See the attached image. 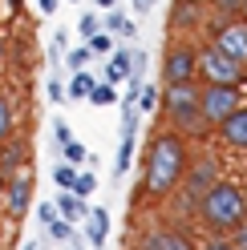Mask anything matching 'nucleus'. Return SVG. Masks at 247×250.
I'll use <instances>...</instances> for the list:
<instances>
[{
    "label": "nucleus",
    "instance_id": "obj_15",
    "mask_svg": "<svg viewBox=\"0 0 247 250\" xmlns=\"http://www.w3.org/2000/svg\"><path fill=\"white\" fill-rule=\"evenodd\" d=\"M25 162H28V146L17 142V137H12V142H4V149H0V174H4V182L17 178V169H21Z\"/></svg>",
    "mask_w": 247,
    "mask_h": 250
},
{
    "label": "nucleus",
    "instance_id": "obj_3",
    "mask_svg": "<svg viewBox=\"0 0 247 250\" xmlns=\"http://www.w3.org/2000/svg\"><path fill=\"white\" fill-rule=\"evenodd\" d=\"M198 97H203V85H198V81L162 85L158 109L166 113V121H171L174 133H207V129H203V109H198Z\"/></svg>",
    "mask_w": 247,
    "mask_h": 250
},
{
    "label": "nucleus",
    "instance_id": "obj_13",
    "mask_svg": "<svg viewBox=\"0 0 247 250\" xmlns=\"http://www.w3.org/2000/svg\"><path fill=\"white\" fill-rule=\"evenodd\" d=\"M105 238H110V214H105L101 206H98V210L89 206V214H85V242L94 246V250H101Z\"/></svg>",
    "mask_w": 247,
    "mask_h": 250
},
{
    "label": "nucleus",
    "instance_id": "obj_29",
    "mask_svg": "<svg viewBox=\"0 0 247 250\" xmlns=\"http://www.w3.org/2000/svg\"><path fill=\"white\" fill-rule=\"evenodd\" d=\"M45 234H49V238H53V242H69V238H73V234H77V230H73L69 222H61V218H57V222H53V226H45Z\"/></svg>",
    "mask_w": 247,
    "mask_h": 250
},
{
    "label": "nucleus",
    "instance_id": "obj_42",
    "mask_svg": "<svg viewBox=\"0 0 247 250\" xmlns=\"http://www.w3.org/2000/svg\"><path fill=\"white\" fill-rule=\"evenodd\" d=\"M21 250H41V246H37V242H25V246H21Z\"/></svg>",
    "mask_w": 247,
    "mask_h": 250
},
{
    "label": "nucleus",
    "instance_id": "obj_18",
    "mask_svg": "<svg viewBox=\"0 0 247 250\" xmlns=\"http://www.w3.org/2000/svg\"><path fill=\"white\" fill-rule=\"evenodd\" d=\"M17 137V105H12L8 93H0V146Z\"/></svg>",
    "mask_w": 247,
    "mask_h": 250
},
{
    "label": "nucleus",
    "instance_id": "obj_17",
    "mask_svg": "<svg viewBox=\"0 0 247 250\" xmlns=\"http://www.w3.org/2000/svg\"><path fill=\"white\" fill-rule=\"evenodd\" d=\"M130 61H134V53H130V49H114V53H110V61H105V73H101V81L122 85V81L130 77Z\"/></svg>",
    "mask_w": 247,
    "mask_h": 250
},
{
    "label": "nucleus",
    "instance_id": "obj_36",
    "mask_svg": "<svg viewBox=\"0 0 247 250\" xmlns=\"http://www.w3.org/2000/svg\"><path fill=\"white\" fill-rule=\"evenodd\" d=\"M4 4H8V12H12V17H21V8H25V0H4Z\"/></svg>",
    "mask_w": 247,
    "mask_h": 250
},
{
    "label": "nucleus",
    "instance_id": "obj_32",
    "mask_svg": "<svg viewBox=\"0 0 247 250\" xmlns=\"http://www.w3.org/2000/svg\"><path fill=\"white\" fill-rule=\"evenodd\" d=\"M45 93H49V101H53V105H61V101H65V85H61L57 77H49V85H45Z\"/></svg>",
    "mask_w": 247,
    "mask_h": 250
},
{
    "label": "nucleus",
    "instance_id": "obj_12",
    "mask_svg": "<svg viewBox=\"0 0 247 250\" xmlns=\"http://www.w3.org/2000/svg\"><path fill=\"white\" fill-rule=\"evenodd\" d=\"M53 206H57V218L61 222H85V214H89V202L85 198H77V194H69V190H61L57 198H53Z\"/></svg>",
    "mask_w": 247,
    "mask_h": 250
},
{
    "label": "nucleus",
    "instance_id": "obj_6",
    "mask_svg": "<svg viewBox=\"0 0 247 250\" xmlns=\"http://www.w3.org/2000/svg\"><path fill=\"white\" fill-rule=\"evenodd\" d=\"M219 178H223L219 158H215V153H207V149H198L195 158L187 162V174H182V186H178V190L187 194V202H198Z\"/></svg>",
    "mask_w": 247,
    "mask_h": 250
},
{
    "label": "nucleus",
    "instance_id": "obj_11",
    "mask_svg": "<svg viewBox=\"0 0 247 250\" xmlns=\"http://www.w3.org/2000/svg\"><path fill=\"white\" fill-rule=\"evenodd\" d=\"M215 133H219L231 149H247V105H239V109H235V113H231Z\"/></svg>",
    "mask_w": 247,
    "mask_h": 250
},
{
    "label": "nucleus",
    "instance_id": "obj_30",
    "mask_svg": "<svg viewBox=\"0 0 247 250\" xmlns=\"http://www.w3.org/2000/svg\"><path fill=\"white\" fill-rule=\"evenodd\" d=\"M53 142H57V153H61V149H65V146L73 142V129H69L65 121H53Z\"/></svg>",
    "mask_w": 247,
    "mask_h": 250
},
{
    "label": "nucleus",
    "instance_id": "obj_22",
    "mask_svg": "<svg viewBox=\"0 0 247 250\" xmlns=\"http://www.w3.org/2000/svg\"><path fill=\"white\" fill-rule=\"evenodd\" d=\"M53 182L61 186V190H69V194H73V186H77V166L57 162V166H53Z\"/></svg>",
    "mask_w": 247,
    "mask_h": 250
},
{
    "label": "nucleus",
    "instance_id": "obj_24",
    "mask_svg": "<svg viewBox=\"0 0 247 250\" xmlns=\"http://www.w3.org/2000/svg\"><path fill=\"white\" fill-rule=\"evenodd\" d=\"M89 61H94V53L85 49V44H77V49H69V57H65V65H69V73H81Z\"/></svg>",
    "mask_w": 247,
    "mask_h": 250
},
{
    "label": "nucleus",
    "instance_id": "obj_27",
    "mask_svg": "<svg viewBox=\"0 0 247 250\" xmlns=\"http://www.w3.org/2000/svg\"><path fill=\"white\" fill-rule=\"evenodd\" d=\"M94 190H98V178L89 174V169H77V186H73V194H77V198H89Z\"/></svg>",
    "mask_w": 247,
    "mask_h": 250
},
{
    "label": "nucleus",
    "instance_id": "obj_41",
    "mask_svg": "<svg viewBox=\"0 0 247 250\" xmlns=\"http://www.w3.org/2000/svg\"><path fill=\"white\" fill-rule=\"evenodd\" d=\"M239 21H243V24H247V0H243V8H239Z\"/></svg>",
    "mask_w": 247,
    "mask_h": 250
},
{
    "label": "nucleus",
    "instance_id": "obj_26",
    "mask_svg": "<svg viewBox=\"0 0 247 250\" xmlns=\"http://www.w3.org/2000/svg\"><path fill=\"white\" fill-rule=\"evenodd\" d=\"M211 8H215V17H223V21H239L243 0H211Z\"/></svg>",
    "mask_w": 247,
    "mask_h": 250
},
{
    "label": "nucleus",
    "instance_id": "obj_16",
    "mask_svg": "<svg viewBox=\"0 0 247 250\" xmlns=\"http://www.w3.org/2000/svg\"><path fill=\"white\" fill-rule=\"evenodd\" d=\"M101 33H110V37H118V41H134V37H138V24L126 17V12L110 8V12H105V21H101Z\"/></svg>",
    "mask_w": 247,
    "mask_h": 250
},
{
    "label": "nucleus",
    "instance_id": "obj_14",
    "mask_svg": "<svg viewBox=\"0 0 247 250\" xmlns=\"http://www.w3.org/2000/svg\"><path fill=\"white\" fill-rule=\"evenodd\" d=\"M203 24V8H198V0H174L171 8V28L182 33V28H198Z\"/></svg>",
    "mask_w": 247,
    "mask_h": 250
},
{
    "label": "nucleus",
    "instance_id": "obj_1",
    "mask_svg": "<svg viewBox=\"0 0 247 250\" xmlns=\"http://www.w3.org/2000/svg\"><path fill=\"white\" fill-rule=\"evenodd\" d=\"M187 162H191V146H187V137L174 133V129H158V133L146 142V162H142V198H150V202L171 198L178 186H182Z\"/></svg>",
    "mask_w": 247,
    "mask_h": 250
},
{
    "label": "nucleus",
    "instance_id": "obj_10",
    "mask_svg": "<svg viewBox=\"0 0 247 250\" xmlns=\"http://www.w3.org/2000/svg\"><path fill=\"white\" fill-rule=\"evenodd\" d=\"M138 250H198V246H195L191 234H182V230H174V226H158V230L142 234Z\"/></svg>",
    "mask_w": 247,
    "mask_h": 250
},
{
    "label": "nucleus",
    "instance_id": "obj_21",
    "mask_svg": "<svg viewBox=\"0 0 247 250\" xmlns=\"http://www.w3.org/2000/svg\"><path fill=\"white\" fill-rule=\"evenodd\" d=\"M158 101H162V89L158 85H142V89H138V113H154Z\"/></svg>",
    "mask_w": 247,
    "mask_h": 250
},
{
    "label": "nucleus",
    "instance_id": "obj_8",
    "mask_svg": "<svg viewBox=\"0 0 247 250\" xmlns=\"http://www.w3.org/2000/svg\"><path fill=\"white\" fill-rule=\"evenodd\" d=\"M207 44L211 49H219L223 57L231 61H239V65H247V24L243 21H223V17H215L207 24Z\"/></svg>",
    "mask_w": 247,
    "mask_h": 250
},
{
    "label": "nucleus",
    "instance_id": "obj_39",
    "mask_svg": "<svg viewBox=\"0 0 247 250\" xmlns=\"http://www.w3.org/2000/svg\"><path fill=\"white\" fill-rule=\"evenodd\" d=\"M69 250H85V242H81V238L73 234V238H69Z\"/></svg>",
    "mask_w": 247,
    "mask_h": 250
},
{
    "label": "nucleus",
    "instance_id": "obj_23",
    "mask_svg": "<svg viewBox=\"0 0 247 250\" xmlns=\"http://www.w3.org/2000/svg\"><path fill=\"white\" fill-rule=\"evenodd\" d=\"M85 49L94 53V57H110V53H114V37H110V33H94V37L85 41Z\"/></svg>",
    "mask_w": 247,
    "mask_h": 250
},
{
    "label": "nucleus",
    "instance_id": "obj_5",
    "mask_svg": "<svg viewBox=\"0 0 247 250\" xmlns=\"http://www.w3.org/2000/svg\"><path fill=\"white\" fill-rule=\"evenodd\" d=\"M198 77V44L195 41H171L162 57V85H182Z\"/></svg>",
    "mask_w": 247,
    "mask_h": 250
},
{
    "label": "nucleus",
    "instance_id": "obj_4",
    "mask_svg": "<svg viewBox=\"0 0 247 250\" xmlns=\"http://www.w3.org/2000/svg\"><path fill=\"white\" fill-rule=\"evenodd\" d=\"M239 105H243V89L239 85H203V97H198L203 129H219Z\"/></svg>",
    "mask_w": 247,
    "mask_h": 250
},
{
    "label": "nucleus",
    "instance_id": "obj_31",
    "mask_svg": "<svg viewBox=\"0 0 247 250\" xmlns=\"http://www.w3.org/2000/svg\"><path fill=\"white\" fill-rule=\"evenodd\" d=\"M37 222L41 226H53L57 222V206H53V202H37Z\"/></svg>",
    "mask_w": 247,
    "mask_h": 250
},
{
    "label": "nucleus",
    "instance_id": "obj_2",
    "mask_svg": "<svg viewBox=\"0 0 247 250\" xmlns=\"http://www.w3.org/2000/svg\"><path fill=\"white\" fill-rule=\"evenodd\" d=\"M198 222H203L211 234H231L235 226L247 222V190L231 178H219L211 190L195 202Z\"/></svg>",
    "mask_w": 247,
    "mask_h": 250
},
{
    "label": "nucleus",
    "instance_id": "obj_28",
    "mask_svg": "<svg viewBox=\"0 0 247 250\" xmlns=\"http://www.w3.org/2000/svg\"><path fill=\"white\" fill-rule=\"evenodd\" d=\"M77 33H81V41H89L94 33H101V17H98V12H85V17L77 21Z\"/></svg>",
    "mask_w": 247,
    "mask_h": 250
},
{
    "label": "nucleus",
    "instance_id": "obj_25",
    "mask_svg": "<svg viewBox=\"0 0 247 250\" xmlns=\"http://www.w3.org/2000/svg\"><path fill=\"white\" fill-rule=\"evenodd\" d=\"M61 158H65L69 166H85V162H89V149H85V146H81V142L73 137V142H69L65 149H61Z\"/></svg>",
    "mask_w": 247,
    "mask_h": 250
},
{
    "label": "nucleus",
    "instance_id": "obj_7",
    "mask_svg": "<svg viewBox=\"0 0 247 250\" xmlns=\"http://www.w3.org/2000/svg\"><path fill=\"white\" fill-rule=\"evenodd\" d=\"M198 77H203V85H243L247 81V65H239V61L223 57L219 49L203 44V49H198Z\"/></svg>",
    "mask_w": 247,
    "mask_h": 250
},
{
    "label": "nucleus",
    "instance_id": "obj_40",
    "mask_svg": "<svg viewBox=\"0 0 247 250\" xmlns=\"http://www.w3.org/2000/svg\"><path fill=\"white\" fill-rule=\"evenodd\" d=\"M4 57H8V41L0 37V65H4Z\"/></svg>",
    "mask_w": 247,
    "mask_h": 250
},
{
    "label": "nucleus",
    "instance_id": "obj_35",
    "mask_svg": "<svg viewBox=\"0 0 247 250\" xmlns=\"http://www.w3.org/2000/svg\"><path fill=\"white\" fill-rule=\"evenodd\" d=\"M37 4H41V12H45V17H53V12H57V4H61V0H37Z\"/></svg>",
    "mask_w": 247,
    "mask_h": 250
},
{
    "label": "nucleus",
    "instance_id": "obj_37",
    "mask_svg": "<svg viewBox=\"0 0 247 250\" xmlns=\"http://www.w3.org/2000/svg\"><path fill=\"white\" fill-rule=\"evenodd\" d=\"M154 8V0H134V12H150Z\"/></svg>",
    "mask_w": 247,
    "mask_h": 250
},
{
    "label": "nucleus",
    "instance_id": "obj_9",
    "mask_svg": "<svg viewBox=\"0 0 247 250\" xmlns=\"http://www.w3.org/2000/svg\"><path fill=\"white\" fill-rule=\"evenodd\" d=\"M33 194H37V182L28 178V174L8 178V182H4V210H8L12 218H25L28 206H33Z\"/></svg>",
    "mask_w": 247,
    "mask_h": 250
},
{
    "label": "nucleus",
    "instance_id": "obj_20",
    "mask_svg": "<svg viewBox=\"0 0 247 250\" xmlns=\"http://www.w3.org/2000/svg\"><path fill=\"white\" fill-rule=\"evenodd\" d=\"M89 105H98V109H105V105H118L122 101V93H118V85H110V81H98L94 89H89V97H85Z\"/></svg>",
    "mask_w": 247,
    "mask_h": 250
},
{
    "label": "nucleus",
    "instance_id": "obj_34",
    "mask_svg": "<svg viewBox=\"0 0 247 250\" xmlns=\"http://www.w3.org/2000/svg\"><path fill=\"white\" fill-rule=\"evenodd\" d=\"M227 238H231V246H235V250H247V222H243V226H235V230L227 234Z\"/></svg>",
    "mask_w": 247,
    "mask_h": 250
},
{
    "label": "nucleus",
    "instance_id": "obj_33",
    "mask_svg": "<svg viewBox=\"0 0 247 250\" xmlns=\"http://www.w3.org/2000/svg\"><path fill=\"white\" fill-rule=\"evenodd\" d=\"M203 250H235V246H231L227 234H211V238L203 242Z\"/></svg>",
    "mask_w": 247,
    "mask_h": 250
},
{
    "label": "nucleus",
    "instance_id": "obj_19",
    "mask_svg": "<svg viewBox=\"0 0 247 250\" xmlns=\"http://www.w3.org/2000/svg\"><path fill=\"white\" fill-rule=\"evenodd\" d=\"M94 85H98V77H94V73H85V69H81V73H69L65 97H69V101H85V97H89V89H94Z\"/></svg>",
    "mask_w": 247,
    "mask_h": 250
},
{
    "label": "nucleus",
    "instance_id": "obj_38",
    "mask_svg": "<svg viewBox=\"0 0 247 250\" xmlns=\"http://www.w3.org/2000/svg\"><path fill=\"white\" fill-rule=\"evenodd\" d=\"M94 4H98L101 12H110V8H118V0H94Z\"/></svg>",
    "mask_w": 247,
    "mask_h": 250
}]
</instances>
